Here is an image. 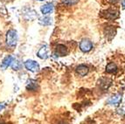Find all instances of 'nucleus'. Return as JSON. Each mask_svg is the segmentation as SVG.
Returning a JSON list of instances; mask_svg holds the SVG:
<instances>
[{"instance_id":"obj_21","label":"nucleus","mask_w":125,"mask_h":124,"mask_svg":"<svg viewBox=\"0 0 125 124\" xmlns=\"http://www.w3.org/2000/svg\"><path fill=\"white\" fill-rule=\"evenodd\" d=\"M60 124H66L65 122H61V123H60Z\"/></svg>"},{"instance_id":"obj_1","label":"nucleus","mask_w":125,"mask_h":124,"mask_svg":"<svg viewBox=\"0 0 125 124\" xmlns=\"http://www.w3.org/2000/svg\"><path fill=\"white\" fill-rule=\"evenodd\" d=\"M17 41H18V33L15 30L11 29L7 31L6 34V42L7 45L11 47H14L16 45H17Z\"/></svg>"},{"instance_id":"obj_11","label":"nucleus","mask_w":125,"mask_h":124,"mask_svg":"<svg viewBox=\"0 0 125 124\" xmlns=\"http://www.w3.org/2000/svg\"><path fill=\"white\" fill-rule=\"evenodd\" d=\"M118 71V67L114 62H110L108 63L106 66V72L108 73H116V72Z\"/></svg>"},{"instance_id":"obj_14","label":"nucleus","mask_w":125,"mask_h":124,"mask_svg":"<svg viewBox=\"0 0 125 124\" xmlns=\"http://www.w3.org/2000/svg\"><path fill=\"white\" fill-rule=\"evenodd\" d=\"M21 66V63L19 60H15V61L11 62V67L13 68V70H19Z\"/></svg>"},{"instance_id":"obj_15","label":"nucleus","mask_w":125,"mask_h":124,"mask_svg":"<svg viewBox=\"0 0 125 124\" xmlns=\"http://www.w3.org/2000/svg\"><path fill=\"white\" fill-rule=\"evenodd\" d=\"M64 4H68V5H73V4H75L76 3L79 1V0H61Z\"/></svg>"},{"instance_id":"obj_20","label":"nucleus","mask_w":125,"mask_h":124,"mask_svg":"<svg viewBox=\"0 0 125 124\" xmlns=\"http://www.w3.org/2000/svg\"><path fill=\"white\" fill-rule=\"evenodd\" d=\"M4 1H5V2H8V1H10V0H4Z\"/></svg>"},{"instance_id":"obj_12","label":"nucleus","mask_w":125,"mask_h":124,"mask_svg":"<svg viewBox=\"0 0 125 124\" xmlns=\"http://www.w3.org/2000/svg\"><path fill=\"white\" fill-rule=\"evenodd\" d=\"M13 61V58L12 56L8 55L7 57L4 59V60L2 61V64H1V67L3 69H6L10 64H11V62Z\"/></svg>"},{"instance_id":"obj_7","label":"nucleus","mask_w":125,"mask_h":124,"mask_svg":"<svg viewBox=\"0 0 125 124\" xmlns=\"http://www.w3.org/2000/svg\"><path fill=\"white\" fill-rule=\"evenodd\" d=\"M55 52L56 54H58L59 56H66L68 53V51H67V48L64 46V45H58L55 48Z\"/></svg>"},{"instance_id":"obj_8","label":"nucleus","mask_w":125,"mask_h":124,"mask_svg":"<svg viewBox=\"0 0 125 124\" xmlns=\"http://www.w3.org/2000/svg\"><path fill=\"white\" fill-rule=\"evenodd\" d=\"M38 57L40 59H42V60H45V59H46L48 57V47L46 45H45V46H43L40 49V51L38 52L37 53Z\"/></svg>"},{"instance_id":"obj_16","label":"nucleus","mask_w":125,"mask_h":124,"mask_svg":"<svg viewBox=\"0 0 125 124\" xmlns=\"http://www.w3.org/2000/svg\"><path fill=\"white\" fill-rule=\"evenodd\" d=\"M122 5H123V8H125V0H123V1H122Z\"/></svg>"},{"instance_id":"obj_3","label":"nucleus","mask_w":125,"mask_h":124,"mask_svg":"<svg viewBox=\"0 0 125 124\" xmlns=\"http://www.w3.org/2000/svg\"><path fill=\"white\" fill-rule=\"evenodd\" d=\"M25 66L27 70L33 72H38V71L40 70V65L38 64L36 61H34V60H26L25 62Z\"/></svg>"},{"instance_id":"obj_18","label":"nucleus","mask_w":125,"mask_h":124,"mask_svg":"<svg viewBox=\"0 0 125 124\" xmlns=\"http://www.w3.org/2000/svg\"><path fill=\"white\" fill-rule=\"evenodd\" d=\"M4 108V105H2V104H0V109H1V108Z\"/></svg>"},{"instance_id":"obj_13","label":"nucleus","mask_w":125,"mask_h":124,"mask_svg":"<svg viewBox=\"0 0 125 124\" xmlns=\"http://www.w3.org/2000/svg\"><path fill=\"white\" fill-rule=\"evenodd\" d=\"M39 22L41 25H49L52 23V19L49 17H43V18H40Z\"/></svg>"},{"instance_id":"obj_22","label":"nucleus","mask_w":125,"mask_h":124,"mask_svg":"<svg viewBox=\"0 0 125 124\" xmlns=\"http://www.w3.org/2000/svg\"><path fill=\"white\" fill-rule=\"evenodd\" d=\"M40 1H44V0H40Z\"/></svg>"},{"instance_id":"obj_4","label":"nucleus","mask_w":125,"mask_h":124,"mask_svg":"<svg viewBox=\"0 0 125 124\" xmlns=\"http://www.w3.org/2000/svg\"><path fill=\"white\" fill-rule=\"evenodd\" d=\"M103 16H104V18H106L108 19H115L118 18L119 11L116 10L109 9V10H105L104 12H103Z\"/></svg>"},{"instance_id":"obj_2","label":"nucleus","mask_w":125,"mask_h":124,"mask_svg":"<svg viewBox=\"0 0 125 124\" xmlns=\"http://www.w3.org/2000/svg\"><path fill=\"white\" fill-rule=\"evenodd\" d=\"M93 48V43L88 39H83L80 43V49L83 52H88Z\"/></svg>"},{"instance_id":"obj_9","label":"nucleus","mask_w":125,"mask_h":124,"mask_svg":"<svg viewBox=\"0 0 125 124\" xmlns=\"http://www.w3.org/2000/svg\"><path fill=\"white\" fill-rule=\"evenodd\" d=\"M40 10H41V12L43 13L44 15L49 14V13L52 12V10H53V4H51V3H49V4H44V5H42V6H41Z\"/></svg>"},{"instance_id":"obj_10","label":"nucleus","mask_w":125,"mask_h":124,"mask_svg":"<svg viewBox=\"0 0 125 124\" xmlns=\"http://www.w3.org/2000/svg\"><path fill=\"white\" fill-rule=\"evenodd\" d=\"M26 89L28 91H36L38 89V82L34 80H29L27 81Z\"/></svg>"},{"instance_id":"obj_19","label":"nucleus","mask_w":125,"mask_h":124,"mask_svg":"<svg viewBox=\"0 0 125 124\" xmlns=\"http://www.w3.org/2000/svg\"><path fill=\"white\" fill-rule=\"evenodd\" d=\"M0 124H8V123H5V122H0Z\"/></svg>"},{"instance_id":"obj_17","label":"nucleus","mask_w":125,"mask_h":124,"mask_svg":"<svg viewBox=\"0 0 125 124\" xmlns=\"http://www.w3.org/2000/svg\"><path fill=\"white\" fill-rule=\"evenodd\" d=\"M109 1H110L111 3H116L118 0H109Z\"/></svg>"},{"instance_id":"obj_5","label":"nucleus","mask_w":125,"mask_h":124,"mask_svg":"<svg viewBox=\"0 0 125 124\" xmlns=\"http://www.w3.org/2000/svg\"><path fill=\"white\" fill-rule=\"evenodd\" d=\"M121 101H122V94L116 93V94L111 96V97L107 101V103L109 104V105H118Z\"/></svg>"},{"instance_id":"obj_6","label":"nucleus","mask_w":125,"mask_h":124,"mask_svg":"<svg viewBox=\"0 0 125 124\" xmlns=\"http://www.w3.org/2000/svg\"><path fill=\"white\" fill-rule=\"evenodd\" d=\"M75 71H76V73H77L78 75L83 77V76H85V75L88 74L89 69H88V66H85V65H80L79 66L76 67Z\"/></svg>"}]
</instances>
